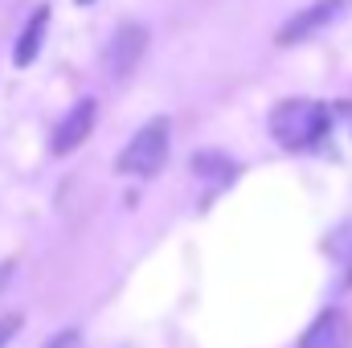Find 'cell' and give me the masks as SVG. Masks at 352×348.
<instances>
[{
  "label": "cell",
  "mask_w": 352,
  "mask_h": 348,
  "mask_svg": "<svg viewBox=\"0 0 352 348\" xmlns=\"http://www.w3.org/2000/svg\"><path fill=\"white\" fill-rule=\"evenodd\" d=\"M82 345H87V340H82V328H62L45 348H82Z\"/></svg>",
  "instance_id": "obj_8"
},
{
  "label": "cell",
  "mask_w": 352,
  "mask_h": 348,
  "mask_svg": "<svg viewBox=\"0 0 352 348\" xmlns=\"http://www.w3.org/2000/svg\"><path fill=\"white\" fill-rule=\"evenodd\" d=\"M164 160H168V119H152V123H144L135 135H131V144L123 148V156H119V173L123 176H156L164 168Z\"/></svg>",
  "instance_id": "obj_2"
},
{
  "label": "cell",
  "mask_w": 352,
  "mask_h": 348,
  "mask_svg": "<svg viewBox=\"0 0 352 348\" xmlns=\"http://www.w3.org/2000/svg\"><path fill=\"white\" fill-rule=\"evenodd\" d=\"M45 25H50V8H33L25 33H21V41H16V66H29V62L37 58L41 37H45Z\"/></svg>",
  "instance_id": "obj_7"
},
{
  "label": "cell",
  "mask_w": 352,
  "mask_h": 348,
  "mask_svg": "<svg viewBox=\"0 0 352 348\" xmlns=\"http://www.w3.org/2000/svg\"><path fill=\"white\" fill-rule=\"evenodd\" d=\"M78 4H90V0H78Z\"/></svg>",
  "instance_id": "obj_10"
},
{
  "label": "cell",
  "mask_w": 352,
  "mask_h": 348,
  "mask_svg": "<svg viewBox=\"0 0 352 348\" xmlns=\"http://www.w3.org/2000/svg\"><path fill=\"white\" fill-rule=\"evenodd\" d=\"M352 12V0H316L311 8H303V12H295L278 33H274V41L278 45H295V41H307V37H316V33H324L328 25H336V21H344Z\"/></svg>",
  "instance_id": "obj_3"
},
{
  "label": "cell",
  "mask_w": 352,
  "mask_h": 348,
  "mask_svg": "<svg viewBox=\"0 0 352 348\" xmlns=\"http://www.w3.org/2000/svg\"><path fill=\"white\" fill-rule=\"evenodd\" d=\"M16 328H21V316H4V320H0V348L16 336Z\"/></svg>",
  "instance_id": "obj_9"
},
{
  "label": "cell",
  "mask_w": 352,
  "mask_h": 348,
  "mask_svg": "<svg viewBox=\"0 0 352 348\" xmlns=\"http://www.w3.org/2000/svg\"><path fill=\"white\" fill-rule=\"evenodd\" d=\"M352 345V324L344 312H324L316 316V324L303 332L299 348H349Z\"/></svg>",
  "instance_id": "obj_6"
},
{
  "label": "cell",
  "mask_w": 352,
  "mask_h": 348,
  "mask_svg": "<svg viewBox=\"0 0 352 348\" xmlns=\"http://www.w3.org/2000/svg\"><path fill=\"white\" fill-rule=\"evenodd\" d=\"M332 119H328V107L316 102V98H287L270 111V135L274 144H283L287 152H307L316 148L324 135H328Z\"/></svg>",
  "instance_id": "obj_1"
},
{
  "label": "cell",
  "mask_w": 352,
  "mask_h": 348,
  "mask_svg": "<svg viewBox=\"0 0 352 348\" xmlns=\"http://www.w3.org/2000/svg\"><path fill=\"white\" fill-rule=\"evenodd\" d=\"M94 115H98L94 98H82V102L70 107V115H66V119L58 123V131H54V156H70V152L87 140L90 127H94Z\"/></svg>",
  "instance_id": "obj_5"
},
{
  "label": "cell",
  "mask_w": 352,
  "mask_h": 348,
  "mask_svg": "<svg viewBox=\"0 0 352 348\" xmlns=\"http://www.w3.org/2000/svg\"><path fill=\"white\" fill-rule=\"evenodd\" d=\"M144 54H148V29L127 21V25H119L115 37L107 41V58H102V62H107V70H111L115 78H127V74L140 66Z\"/></svg>",
  "instance_id": "obj_4"
}]
</instances>
